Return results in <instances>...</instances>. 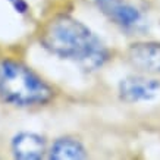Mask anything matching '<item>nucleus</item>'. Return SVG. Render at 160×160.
Instances as JSON below:
<instances>
[{
	"label": "nucleus",
	"mask_w": 160,
	"mask_h": 160,
	"mask_svg": "<svg viewBox=\"0 0 160 160\" xmlns=\"http://www.w3.org/2000/svg\"><path fill=\"white\" fill-rule=\"evenodd\" d=\"M12 153L21 160H38L46 154V140L34 132H21L12 140Z\"/></svg>",
	"instance_id": "nucleus-6"
},
{
	"label": "nucleus",
	"mask_w": 160,
	"mask_h": 160,
	"mask_svg": "<svg viewBox=\"0 0 160 160\" xmlns=\"http://www.w3.org/2000/svg\"><path fill=\"white\" fill-rule=\"evenodd\" d=\"M40 44L58 58L94 71L109 60V50L85 24L72 16H54L40 32Z\"/></svg>",
	"instance_id": "nucleus-1"
},
{
	"label": "nucleus",
	"mask_w": 160,
	"mask_h": 160,
	"mask_svg": "<svg viewBox=\"0 0 160 160\" xmlns=\"http://www.w3.org/2000/svg\"><path fill=\"white\" fill-rule=\"evenodd\" d=\"M9 2V5L13 8L16 12H19V13H27L28 12V5H27V2L25 0H8Z\"/></svg>",
	"instance_id": "nucleus-8"
},
{
	"label": "nucleus",
	"mask_w": 160,
	"mask_h": 160,
	"mask_svg": "<svg viewBox=\"0 0 160 160\" xmlns=\"http://www.w3.org/2000/svg\"><path fill=\"white\" fill-rule=\"evenodd\" d=\"M96 5L107 19L128 32L146 28L144 15L131 0H96Z\"/></svg>",
	"instance_id": "nucleus-3"
},
{
	"label": "nucleus",
	"mask_w": 160,
	"mask_h": 160,
	"mask_svg": "<svg viewBox=\"0 0 160 160\" xmlns=\"http://www.w3.org/2000/svg\"><path fill=\"white\" fill-rule=\"evenodd\" d=\"M49 157L54 160H78L85 159L87 151L85 147L81 144V141L71 137H63V138H58L53 142L49 151Z\"/></svg>",
	"instance_id": "nucleus-7"
},
{
	"label": "nucleus",
	"mask_w": 160,
	"mask_h": 160,
	"mask_svg": "<svg viewBox=\"0 0 160 160\" xmlns=\"http://www.w3.org/2000/svg\"><path fill=\"white\" fill-rule=\"evenodd\" d=\"M159 91L160 81L156 78L131 75L123 78L119 82V96L126 103L148 102L153 100Z\"/></svg>",
	"instance_id": "nucleus-4"
},
{
	"label": "nucleus",
	"mask_w": 160,
	"mask_h": 160,
	"mask_svg": "<svg viewBox=\"0 0 160 160\" xmlns=\"http://www.w3.org/2000/svg\"><path fill=\"white\" fill-rule=\"evenodd\" d=\"M53 87L28 65L15 59H0V97L18 107L43 106L53 98Z\"/></svg>",
	"instance_id": "nucleus-2"
},
{
	"label": "nucleus",
	"mask_w": 160,
	"mask_h": 160,
	"mask_svg": "<svg viewBox=\"0 0 160 160\" xmlns=\"http://www.w3.org/2000/svg\"><path fill=\"white\" fill-rule=\"evenodd\" d=\"M128 60L134 68L146 73H160V43H135L128 49Z\"/></svg>",
	"instance_id": "nucleus-5"
}]
</instances>
